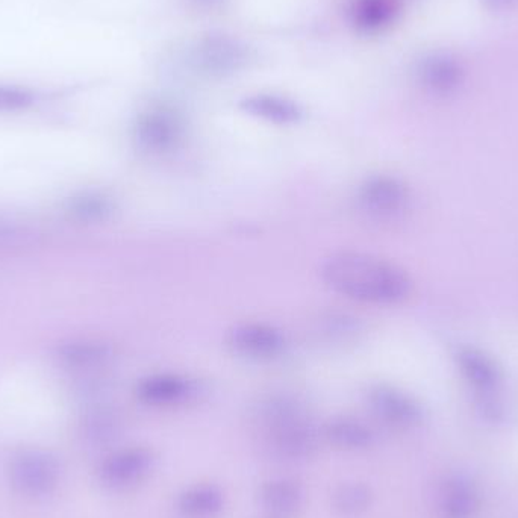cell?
Wrapping results in <instances>:
<instances>
[{
    "label": "cell",
    "instance_id": "cell-1",
    "mask_svg": "<svg viewBox=\"0 0 518 518\" xmlns=\"http://www.w3.org/2000/svg\"><path fill=\"white\" fill-rule=\"evenodd\" d=\"M322 275L335 293L356 302L399 305L412 293L411 278L402 267L367 253H335L323 266Z\"/></svg>",
    "mask_w": 518,
    "mask_h": 518
},
{
    "label": "cell",
    "instance_id": "cell-2",
    "mask_svg": "<svg viewBox=\"0 0 518 518\" xmlns=\"http://www.w3.org/2000/svg\"><path fill=\"white\" fill-rule=\"evenodd\" d=\"M11 487L26 497H44L60 484L61 465L54 453L26 449L13 456L8 467Z\"/></svg>",
    "mask_w": 518,
    "mask_h": 518
},
{
    "label": "cell",
    "instance_id": "cell-3",
    "mask_svg": "<svg viewBox=\"0 0 518 518\" xmlns=\"http://www.w3.org/2000/svg\"><path fill=\"white\" fill-rule=\"evenodd\" d=\"M411 190L402 179L391 175H375L359 185L361 210L378 222H396L411 210Z\"/></svg>",
    "mask_w": 518,
    "mask_h": 518
},
{
    "label": "cell",
    "instance_id": "cell-4",
    "mask_svg": "<svg viewBox=\"0 0 518 518\" xmlns=\"http://www.w3.org/2000/svg\"><path fill=\"white\" fill-rule=\"evenodd\" d=\"M275 443L282 453L291 458H303L314 449V432L311 423L299 406L288 400L273 402L269 408Z\"/></svg>",
    "mask_w": 518,
    "mask_h": 518
},
{
    "label": "cell",
    "instance_id": "cell-5",
    "mask_svg": "<svg viewBox=\"0 0 518 518\" xmlns=\"http://www.w3.org/2000/svg\"><path fill=\"white\" fill-rule=\"evenodd\" d=\"M373 414L397 428H412L423 420V409L414 397L393 385H373L367 394Z\"/></svg>",
    "mask_w": 518,
    "mask_h": 518
},
{
    "label": "cell",
    "instance_id": "cell-6",
    "mask_svg": "<svg viewBox=\"0 0 518 518\" xmlns=\"http://www.w3.org/2000/svg\"><path fill=\"white\" fill-rule=\"evenodd\" d=\"M453 359L462 379L481 396H491L502 387V367L485 350L464 344L456 347Z\"/></svg>",
    "mask_w": 518,
    "mask_h": 518
},
{
    "label": "cell",
    "instance_id": "cell-7",
    "mask_svg": "<svg viewBox=\"0 0 518 518\" xmlns=\"http://www.w3.org/2000/svg\"><path fill=\"white\" fill-rule=\"evenodd\" d=\"M153 455L146 447H129L114 453L100 465L99 479L113 490L131 487L143 481L152 470Z\"/></svg>",
    "mask_w": 518,
    "mask_h": 518
},
{
    "label": "cell",
    "instance_id": "cell-8",
    "mask_svg": "<svg viewBox=\"0 0 518 518\" xmlns=\"http://www.w3.org/2000/svg\"><path fill=\"white\" fill-rule=\"evenodd\" d=\"M231 349L250 359H272L284 352L285 338L281 331L264 323L235 326L228 335Z\"/></svg>",
    "mask_w": 518,
    "mask_h": 518
},
{
    "label": "cell",
    "instance_id": "cell-9",
    "mask_svg": "<svg viewBox=\"0 0 518 518\" xmlns=\"http://www.w3.org/2000/svg\"><path fill=\"white\" fill-rule=\"evenodd\" d=\"M191 394V384L178 375H152L141 379L137 396L141 402L152 406L175 405L184 402Z\"/></svg>",
    "mask_w": 518,
    "mask_h": 518
},
{
    "label": "cell",
    "instance_id": "cell-10",
    "mask_svg": "<svg viewBox=\"0 0 518 518\" xmlns=\"http://www.w3.org/2000/svg\"><path fill=\"white\" fill-rule=\"evenodd\" d=\"M66 211L78 222L100 223L113 216L114 202L105 194L85 191L67 200Z\"/></svg>",
    "mask_w": 518,
    "mask_h": 518
},
{
    "label": "cell",
    "instance_id": "cell-11",
    "mask_svg": "<svg viewBox=\"0 0 518 518\" xmlns=\"http://www.w3.org/2000/svg\"><path fill=\"white\" fill-rule=\"evenodd\" d=\"M444 518H473L478 511V494L469 481L455 478L447 484L441 503Z\"/></svg>",
    "mask_w": 518,
    "mask_h": 518
},
{
    "label": "cell",
    "instance_id": "cell-12",
    "mask_svg": "<svg viewBox=\"0 0 518 518\" xmlns=\"http://www.w3.org/2000/svg\"><path fill=\"white\" fill-rule=\"evenodd\" d=\"M57 355L66 366L90 369L111 358V347L97 341H72L58 347Z\"/></svg>",
    "mask_w": 518,
    "mask_h": 518
},
{
    "label": "cell",
    "instance_id": "cell-13",
    "mask_svg": "<svg viewBox=\"0 0 518 518\" xmlns=\"http://www.w3.org/2000/svg\"><path fill=\"white\" fill-rule=\"evenodd\" d=\"M138 143L149 152L161 153L172 149L178 140V128L167 117L152 116L138 126Z\"/></svg>",
    "mask_w": 518,
    "mask_h": 518
},
{
    "label": "cell",
    "instance_id": "cell-14",
    "mask_svg": "<svg viewBox=\"0 0 518 518\" xmlns=\"http://www.w3.org/2000/svg\"><path fill=\"white\" fill-rule=\"evenodd\" d=\"M223 497L217 488L202 485L190 488L179 497V509L188 517L205 518L222 509Z\"/></svg>",
    "mask_w": 518,
    "mask_h": 518
},
{
    "label": "cell",
    "instance_id": "cell-15",
    "mask_svg": "<svg viewBox=\"0 0 518 518\" xmlns=\"http://www.w3.org/2000/svg\"><path fill=\"white\" fill-rule=\"evenodd\" d=\"M326 437L335 446L346 449H366L373 443V434L358 420L337 419L326 426Z\"/></svg>",
    "mask_w": 518,
    "mask_h": 518
},
{
    "label": "cell",
    "instance_id": "cell-16",
    "mask_svg": "<svg viewBox=\"0 0 518 518\" xmlns=\"http://www.w3.org/2000/svg\"><path fill=\"white\" fill-rule=\"evenodd\" d=\"M264 506L275 514L287 515L296 511L302 502L300 488L293 482L275 481L261 491Z\"/></svg>",
    "mask_w": 518,
    "mask_h": 518
},
{
    "label": "cell",
    "instance_id": "cell-17",
    "mask_svg": "<svg viewBox=\"0 0 518 518\" xmlns=\"http://www.w3.org/2000/svg\"><path fill=\"white\" fill-rule=\"evenodd\" d=\"M247 107H249V111H252V113L279 123L293 122V120L299 117L297 108L291 105V103L282 102V100L256 99L253 102H249Z\"/></svg>",
    "mask_w": 518,
    "mask_h": 518
},
{
    "label": "cell",
    "instance_id": "cell-18",
    "mask_svg": "<svg viewBox=\"0 0 518 518\" xmlns=\"http://www.w3.org/2000/svg\"><path fill=\"white\" fill-rule=\"evenodd\" d=\"M370 503V491L364 485H346L335 496V506L344 514L364 511Z\"/></svg>",
    "mask_w": 518,
    "mask_h": 518
},
{
    "label": "cell",
    "instance_id": "cell-19",
    "mask_svg": "<svg viewBox=\"0 0 518 518\" xmlns=\"http://www.w3.org/2000/svg\"><path fill=\"white\" fill-rule=\"evenodd\" d=\"M34 103V94L25 88L0 85V113L28 110Z\"/></svg>",
    "mask_w": 518,
    "mask_h": 518
}]
</instances>
